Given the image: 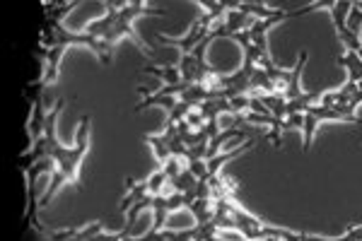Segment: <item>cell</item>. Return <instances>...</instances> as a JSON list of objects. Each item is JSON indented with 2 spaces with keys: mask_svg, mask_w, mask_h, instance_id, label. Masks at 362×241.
Returning <instances> with one entry per match:
<instances>
[{
  "mask_svg": "<svg viewBox=\"0 0 362 241\" xmlns=\"http://www.w3.org/2000/svg\"><path fill=\"white\" fill-rule=\"evenodd\" d=\"M348 29L360 37V29H362V0H355V3H353V10H350V17H348Z\"/></svg>",
  "mask_w": 362,
  "mask_h": 241,
  "instance_id": "8",
  "label": "cell"
},
{
  "mask_svg": "<svg viewBox=\"0 0 362 241\" xmlns=\"http://www.w3.org/2000/svg\"><path fill=\"white\" fill-rule=\"evenodd\" d=\"M329 121H339V123H362V119L358 114L348 109H336V106H326V104H314L312 109L305 111V128H302V135H305V147L302 152L309 155L312 152V145H314V137H316V131H319L321 123H329Z\"/></svg>",
  "mask_w": 362,
  "mask_h": 241,
  "instance_id": "4",
  "label": "cell"
},
{
  "mask_svg": "<svg viewBox=\"0 0 362 241\" xmlns=\"http://www.w3.org/2000/svg\"><path fill=\"white\" fill-rule=\"evenodd\" d=\"M73 46H82L87 51L95 53V41L87 37L85 32H73L63 24V19L53 17V15H44V24H41V37H39V48L37 56L41 58V77L34 87L44 90V87L58 82L61 75V61L66 56L68 48Z\"/></svg>",
  "mask_w": 362,
  "mask_h": 241,
  "instance_id": "3",
  "label": "cell"
},
{
  "mask_svg": "<svg viewBox=\"0 0 362 241\" xmlns=\"http://www.w3.org/2000/svg\"><path fill=\"white\" fill-rule=\"evenodd\" d=\"M48 116H51V109L44 102V90H37L34 87V97H32V114H29L27 121V133H29V145L39 142L46 133V123Z\"/></svg>",
  "mask_w": 362,
  "mask_h": 241,
  "instance_id": "5",
  "label": "cell"
},
{
  "mask_svg": "<svg viewBox=\"0 0 362 241\" xmlns=\"http://www.w3.org/2000/svg\"><path fill=\"white\" fill-rule=\"evenodd\" d=\"M339 63L348 70L350 82H362V58L355 51H343L339 56Z\"/></svg>",
  "mask_w": 362,
  "mask_h": 241,
  "instance_id": "7",
  "label": "cell"
},
{
  "mask_svg": "<svg viewBox=\"0 0 362 241\" xmlns=\"http://www.w3.org/2000/svg\"><path fill=\"white\" fill-rule=\"evenodd\" d=\"M63 99H56V104L51 106V116H48L46 123V133L39 142L44 145V152H46V160L53 162V176H51V184H48L46 193L41 195L39 200V208H46L53 198L58 195V191L63 186H75L77 191L82 193V186H80V169H82V162H85L87 152H90V131H92V116L85 114L77 123V133H75V142L73 145H63L61 137H58V116L63 111ZM37 145V142H34Z\"/></svg>",
  "mask_w": 362,
  "mask_h": 241,
  "instance_id": "1",
  "label": "cell"
},
{
  "mask_svg": "<svg viewBox=\"0 0 362 241\" xmlns=\"http://www.w3.org/2000/svg\"><path fill=\"white\" fill-rule=\"evenodd\" d=\"M143 73H145V75L158 77V80L162 82L164 87L179 85V82H181V73H179L177 66H148V68H143Z\"/></svg>",
  "mask_w": 362,
  "mask_h": 241,
  "instance_id": "6",
  "label": "cell"
},
{
  "mask_svg": "<svg viewBox=\"0 0 362 241\" xmlns=\"http://www.w3.org/2000/svg\"><path fill=\"white\" fill-rule=\"evenodd\" d=\"M316 241H362V224H350L345 229L343 237L339 239H326V237H316Z\"/></svg>",
  "mask_w": 362,
  "mask_h": 241,
  "instance_id": "9",
  "label": "cell"
},
{
  "mask_svg": "<svg viewBox=\"0 0 362 241\" xmlns=\"http://www.w3.org/2000/svg\"><path fill=\"white\" fill-rule=\"evenodd\" d=\"M106 12L102 17L92 19L85 27V34L95 41V56L102 66H109L114 61V51L119 46V41L128 39L135 44L140 53L145 58H155V53L150 51V46L138 37V32L133 29V22L140 17H162V12L150 8V3L145 0H133V3H106Z\"/></svg>",
  "mask_w": 362,
  "mask_h": 241,
  "instance_id": "2",
  "label": "cell"
}]
</instances>
